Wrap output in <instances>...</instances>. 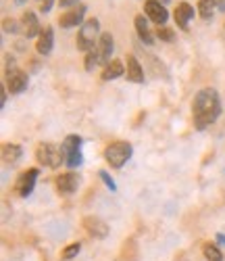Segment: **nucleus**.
<instances>
[{"mask_svg":"<svg viewBox=\"0 0 225 261\" xmlns=\"http://www.w3.org/2000/svg\"><path fill=\"white\" fill-rule=\"evenodd\" d=\"M192 113H194V125L198 129H205L211 123L217 121L221 113V100L215 88H202L192 102Z\"/></svg>","mask_w":225,"mask_h":261,"instance_id":"nucleus-1","label":"nucleus"},{"mask_svg":"<svg viewBox=\"0 0 225 261\" xmlns=\"http://www.w3.org/2000/svg\"><path fill=\"white\" fill-rule=\"evenodd\" d=\"M98 32H100V23H98V19H94V17H92V19L83 21V23H81V30H79V34H77V40H75L77 50H81V53H90V50H94V48H96V44H98V40H100Z\"/></svg>","mask_w":225,"mask_h":261,"instance_id":"nucleus-2","label":"nucleus"},{"mask_svg":"<svg viewBox=\"0 0 225 261\" xmlns=\"http://www.w3.org/2000/svg\"><path fill=\"white\" fill-rule=\"evenodd\" d=\"M36 159H38V163L46 165V167H50V169H57L59 165L65 163L63 148H59V146H54V144H50V142H42V144L38 146Z\"/></svg>","mask_w":225,"mask_h":261,"instance_id":"nucleus-3","label":"nucleus"},{"mask_svg":"<svg viewBox=\"0 0 225 261\" xmlns=\"http://www.w3.org/2000/svg\"><path fill=\"white\" fill-rule=\"evenodd\" d=\"M131 157V144L129 142H112L104 148V159L110 167H123L127 163V159Z\"/></svg>","mask_w":225,"mask_h":261,"instance_id":"nucleus-4","label":"nucleus"},{"mask_svg":"<svg viewBox=\"0 0 225 261\" xmlns=\"http://www.w3.org/2000/svg\"><path fill=\"white\" fill-rule=\"evenodd\" d=\"M7 88L11 90V94L23 92L27 88V73L17 69V67L7 69Z\"/></svg>","mask_w":225,"mask_h":261,"instance_id":"nucleus-5","label":"nucleus"},{"mask_svg":"<svg viewBox=\"0 0 225 261\" xmlns=\"http://www.w3.org/2000/svg\"><path fill=\"white\" fill-rule=\"evenodd\" d=\"M112 48H115V42H112V36L106 32V34H100V40L94 48L96 57H98V65H106L110 63V55H112Z\"/></svg>","mask_w":225,"mask_h":261,"instance_id":"nucleus-6","label":"nucleus"},{"mask_svg":"<svg viewBox=\"0 0 225 261\" xmlns=\"http://www.w3.org/2000/svg\"><path fill=\"white\" fill-rule=\"evenodd\" d=\"M144 11H146V15H148L159 28L165 25V23H167V19H169L167 9L159 3V0H146V3H144Z\"/></svg>","mask_w":225,"mask_h":261,"instance_id":"nucleus-7","label":"nucleus"},{"mask_svg":"<svg viewBox=\"0 0 225 261\" xmlns=\"http://www.w3.org/2000/svg\"><path fill=\"white\" fill-rule=\"evenodd\" d=\"M38 176H40V171H38L36 167H32V169L23 171V173H21V176H19V180H17L15 190L21 194V197H27V194L34 190V186H36Z\"/></svg>","mask_w":225,"mask_h":261,"instance_id":"nucleus-8","label":"nucleus"},{"mask_svg":"<svg viewBox=\"0 0 225 261\" xmlns=\"http://www.w3.org/2000/svg\"><path fill=\"white\" fill-rule=\"evenodd\" d=\"M83 230L92 238H106V234H108V226L100 220V217H92V215L83 220Z\"/></svg>","mask_w":225,"mask_h":261,"instance_id":"nucleus-9","label":"nucleus"},{"mask_svg":"<svg viewBox=\"0 0 225 261\" xmlns=\"http://www.w3.org/2000/svg\"><path fill=\"white\" fill-rule=\"evenodd\" d=\"M83 15H86V5H79L77 9H71V11L63 13L61 19H59V23H61V28H75L83 21Z\"/></svg>","mask_w":225,"mask_h":261,"instance_id":"nucleus-10","label":"nucleus"},{"mask_svg":"<svg viewBox=\"0 0 225 261\" xmlns=\"http://www.w3.org/2000/svg\"><path fill=\"white\" fill-rule=\"evenodd\" d=\"M21 28H23L25 38H34V36H40L42 34V28L38 23V17L32 11H25L23 13V17H21Z\"/></svg>","mask_w":225,"mask_h":261,"instance_id":"nucleus-11","label":"nucleus"},{"mask_svg":"<svg viewBox=\"0 0 225 261\" xmlns=\"http://www.w3.org/2000/svg\"><path fill=\"white\" fill-rule=\"evenodd\" d=\"M77 186H79V176H77V173H61V176L57 178V188L63 194L75 192Z\"/></svg>","mask_w":225,"mask_h":261,"instance_id":"nucleus-12","label":"nucleus"},{"mask_svg":"<svg viewBox=\"0 0 225 261\" xmlns=\"http://www.w3.org/2000/svg\"><path fill=\"white\" fill-rule=\"evenodd\" d=\"M190 19H194V9L188 3H179L175 9V23L179 30H188Z\"/></svg>","mask_w":225,"mask_h":261,"instance_id":"nucleus-13","label":"nucleus"},{"mask_svg":"<svg viewBox=\"0 0 225 261\" xmlns=\"http://www.w3.org/2000/svg\"><path fill=\"white\" fill-rule=\"evenodd\" d=\"M52 46H54V32L52 28H44L40 38H38V44H36V50L40 55H50L52 53Z\"/></svg>","mask_w":225,"mask_h":261,"instance_id":"nucleus-14","label":"nucleus"},{"mask_svg":"<svg viewBox=\"0 0 225 261\" xmlns=\"http://www.w3.org/2000/svg\"><path fill=\"white\" fill-rule=\"evenodd\" d=\"M127 80L129 82H144V69H142V65L138 63V59L133 57V55H127Z\"/></svg>","mask_w":225,"mask_h":261,"instance_id":"nucleus-15","label":"nucleus"},{"mask_svg":"<svg viewBox=\"0 0 225 261\" xmlns=\"http://www.w3.org/2000/svg\"><path fill=\"white\" fill-rule=\"evenodd\" d=\"M123 71H125L123 63L117 61V59H112V61L106 65V67H104V71H102V80H104V82H110V80H115V77L123 75Z\"/></svg>","mask_w":225,"mask_h":261,"instance_id":"nucleus-16","label":"nucleus"},{"mask_svg":"<svg viewBox=\"0 0 225 261\" xmlns=\"http://www.w3.org/2000/svg\"><path fill=\"white\" fill-rule=\"evenodd\" d=\"M133 25H136V32H138L140 40H142V42H146V44L150 46V44H152V34H150V30H148V23H146L144 15H138V17H136V21H133Z\"/></svg>","mask_w":225,"mask_h":261,"instance_id":"nucleus-17","label":"nucleus"},{"mask_svg":"<svg viewBox=\"0 0 225 261\" xmlns=\"http://www.w3.org/2000/svg\"><path fill=\"white\" fill-rule=\"evenodd\" d=\"M21 159V146L19 144H5L3 146V161L9 165H15Z\"/></svg>","mask_w":225,"mask_h":261,"instance_id":"nucleus-18","label":"nucleus"},{"mask_svg":"<svg viewBox=\"0 0 225 261\" xmlns=\"http://www.w3.org/2000/svg\"><path fill=\"white\" fill-rule=\"evenodd\" d=\"M79 146H81V138L79 136H75V134H71V136H67L65 138V142H63V155L67 157V155H71V153H75V150H79Z\"/></svg>","mask_w":225,"mask_h":261,"instance_id":"nucleus-19","label":"nucleus"},{"mask_svg":"<svg viewBox=\"0 0 225 261\" xmlns=\"http://www.w3.org/2000/svg\"><path fill=\"white\" fill-rule=\"evenodd\" d=\"M217 9V0H198V13L202 19H211Z\"/></svg>","mask_w":225,"mask_h":261,"instance_id":"nucleus-20","label":"nucleus"},{"mask_svg":"<svg viewBox=\"0 0 225 261\" xmlns=\"http://www.w3.org/2000/svg\"><path fill=\"white\" fill-rule=\"evenodd\" d=\"M202 253H205V257H207L209 261H223L221 251H219L215 245H211V243H207L205 247H202Z\"/></svg>","mask_w":225,"mask_h":261,"instance_id":"nucleus-21","label":"nucleus"},{"mask_svg":"<svg viewBox=\"0 0 225 261\" xmlns=\"http://www.w3.org/2000/svg\"><path fill=\"white\" fill-rule=\"evenodd\" d=\"M81 161H83L81 150H75V153H71V155H67V157H65V165H69V167H79Z\"/></svg>","mask_w":225,"mask_h":261,"instance_id":"nucleus-22","label":"nucleus"},{"mask_svg":"<svg viewBox=\"0 0 225 261\" xmlns=\"http://www.w3.org/2000/svg\"><path fill=\"white\" fill-rule=\"evenodd\" d=\"M3 28H5L7 34H17L19 30H23L19 21H15V19H5V21H3Z\"/></svg>","mask_w":225,"mask_h":261,"instance_id":"nucleus-23","label":"nucleus"},{"mask_svg":"<svg viewBox=\"0 0 225 261\" xmlns=\"http://www.w3.org/2000/svg\"><path fill=\"white\" fill-rule=\"evenodd\" d=\"M98 65V57L94 50H90L86 53V71H94V67Z\"/></svg>","mask_w":225,"mask_h":261,"instance_id":"nucleus-24","label":"nucleus"},{"mask_svg":"<svg viewBox=\"0 0 225 261\" xmlns=\"http://www.w3.org/2000/svg\"><path fill=\"white\" fill-rule=\"evenodd\" d=\"M79 251H81V245H79V243H71L69 247H67V249L63 251V259H73Z\"/></svg>","mask_w":225,"mask_h":261,"instance_id":"nucleus-25","label":"nucleus"},{"mask_svg":"<svg viewBox=\"0 0 225 261\" xmlns=\"http://www.w3.org/2000/svg\"><path fill=\"white\" fill-rule=\"evenodd\" d=\"M156 38H161V40H165V42H173V38H175V34H173V30H169V28H159L156 30Z\"/></svg>","mask_w":225,"mask_h":261,"instance_id":"nucleus-26","label":"nucleus"},{"mask_svg":"<svg viewBox=\"0 0 225 261\" xmlns=\"http://www.w3.org/2000/svg\"><path fill=\"white\" fill-rule=\"evenodd\" d=\"M100 178H102V182H104V184H106V186H108L110 190H117V186H115V182H112V178L108 176V173H106L104 169L100 171Z\"/></svg>","mask_w":225,"mask_h":261,"instance_id":"nucleus-27","label":"nucleus"},{"mask_svg":"<svg viewBox=\"0 0 225 261\" xmlns=\"http://www.w3.org/2000/svg\"><path fill=\"white\" fill-rule=\"evenodd\" d=\"M52 5H54V0H42L40 11H42V13H48V11L52 9Z\"/></svg>","mask_w":225,"mask_h":261,"instance_id":"nucleus-28","label":"nucleus"},{"mask_svg":"<svg viewBox=\"0 0 225 261\" xmlns=\"http://www.w3.org/2000/svg\"><path fill=\"white\" fill-rule=\"evenodd\" d=\"M73 5H77V0H59V7H63V9H69Z\"/></svg>","mask_w":225,"mask_h":261,"instance_id":"nucleus-29","label":"nucleus"},{"mask_svg":"<svg viewBox=\"0 0 225 261\" xmlns=\"http://www.w3.org/2000/svg\"><path fill=\"white\" fill-rule=\"evenodd\" d=\"M217 9L219 11H225V0H217Z\"/></svg>","mask_w":225,"mask_h":261,"instance_id":"nucleus-30","label":"nucleus"},{"mask_svg":"<svg viewBox=\"0 0 225 261\" xmlns=\"http://www.w3.org/2000/svg\"><path fill=\"white\" fill-rule=\"evenodd\" d=\"M217 241H219V243H223V245H225V234H217Z\"/></svg>","mask_w":225,"mask_h":261,"instance_id":"nucleus-31","label":"nucleus"},{"mask_svg":"<svg viewBox=\"0 0 225 261\" xmlns=\"http://www.w3.org/2000/svg\"><path fill=\"white\" fill-rule=\"evenodd\" d=\"M25 3H27V0H15V5H19V7H21V5H25Z\"/></svg>","mask_w":225,"mask_h":261,"instance_id":"nucleus-32","label":"nucleus"},{"mask_svg":"<svg viewBox=\"0 0 225 261\" xmlns=\"http://www.w3.org/2000/svg\"><path fill=\"white\" fill-rule=\"evenodd\" d=\"M163 3H167V0H163Z\"/></svg>","mask_w":225,"mask_h":261,"instance_id":"nucleus-33","label":"nucleus"},{"mask_svg":"<svg viewBox=\"0 0 225 261\" xmlns=\"http://www.w3.org/2000/svg\"><path fill=\"white\" fill-rule=\"evenodd\" d=\"M223 261H225V257H223Z\"/></svg>","mask_w":225,"mask_h":261,"instance_id":"nucleus-34","label":"nucleus"}]
</instances>
